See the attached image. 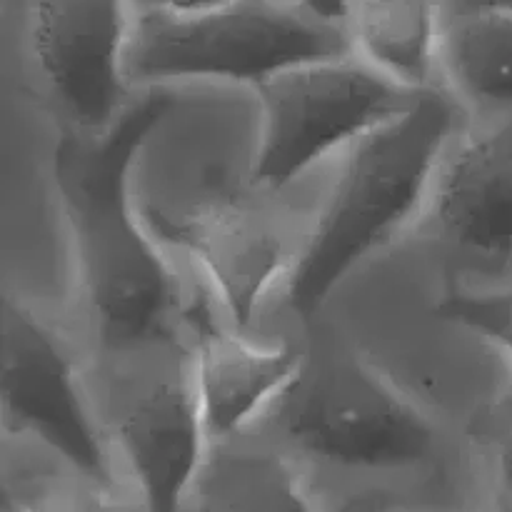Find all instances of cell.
Here are the masks:
<instances>
[{"mask_svg": "<svg viewBox=\"0 0 512 512\" xmlns=\"http://www.w3.org/2000/svg\"><path fill=\"white\" fill-rule=\"evenodd\" d=\"M170 105L148 95L100 133L63 135L53 155L80 288L105 338L120 345L168 338L178 318L173 275L128 198L135 153Z\"/></svg>", "mask_w": 512, "mask_h": 512, "instance_id": "2", "label": "cell"}, {"mask_svg": "<svg viewBox=\"0 0 512 512\" xmlns=\"http://www.w3.org/2000/svg\"><path fill=\"white\" fill-rule=\"evenodd\" d=\"M350 53L348 28L298 0H243L203 13H135L125 70L130 83L220 78L258 85L295 63Z\"/></svg>", "mask_w": 512, "mask_h": 512, "instance_id": "4", "label": "cell"}, {"mask_svg": "<svg viewBox=\"0 0 512 512\" xmlns=\"http://www.w3.org/2000/svg\"><path fill=\"white\" fill-rule=\"evenodd\" d=\"M440 65L468 103L512 108V13L475 10L445 18Z\"/></svg>", "mask_w": 512, "mask_h": 512, "instance_id": "15", "label": "cell"}, {"mask_svg": "<svg viewBox=\"0 0 512 512\" xmlns=\"http://www.w3.org/2000/svg\"><path fill=\"white\" fill-rule=\"evenodd\" d=\"M345 28L363 63L408 93L428 88L443 50V0H350Z\"/></svg>", "mask_w": 512, "mask_h": 512, "instance_id": "13", "label": "cell"}, {"mask_svg": "<svg viewBox=\"0 0 512 512\" xmlns=\"http://www.w3.org/2000/svg\"><path fill=\"white\" fill-rule=\"evenodd\" d=\"M440 315L483 335L512 365V283L460 288L440 303Z\"/></svg>", "mask_w": 512, "mask_h": 512, "instance_id": "18", "label": "cell"}, {"mask_svg": "<svg viewBox=\"0 0 512 512\" xmlns=\"http://www.w3.org/2000/svg\"><path fill=\"white\" fill-rule=\"evenodd\" d=\"M20 45L73 133H100L125 113L130 0H8Z\"/></svg>", "mask_w": 512, "mask_h": 512, "instance_id": "6", "label": "cell"}, {"mask_svg": "<svg viewBox=\"0 0 512 512\" xmlns=\"http://www.w3.org/2000/svg\"><path fill=\"white\" fill-rule=\"evenodd\" d=\"M455 120L453 100L423 90L350 145L308 243L288 268L293 313L310 318L355 265L423 210Z\"/></svg>", "mask_w": 512, "mask_h": 512, "instance_id": "3", "label": "cell"}, {"mask_svg": "<svg viewBox=\"0 0 512 512\" xmlns=\"http://www.w3.org/2000/svg\"><path fill=\"white\" fill-rule=\"evenodd\" d=\"M423 210L445 240L512 265V118L448 145Z\"/></svg>", "mask_w": 512, "mask_h": 512, "instance_id": "9", "label": "cell"}, {"mask_svg": "<svg viewBox=\"0 0 512 512\" xmlns=\"http://www.w3.org/2000/svg\"><path fill=\"white\" fill-rule=\"evenodd\" d=\"M180 512H323L303 465L260 430L208 445Z\"/></svg>", "mask_w": 512, "mask_h": 512, "instance_id": "12", "label": "cell"}, {"mask_svg": "<svg viewBox=\"0 0 512 512\" xmlns=\"http://www.w3.org/2000/svg\"><path fill=\"white\" fill-rule=\"evenodd\" d=\"M155 233L198 263L225 313L238 328L253 320L285 268L283 238L258 210L215 203L173 220L153 213Z\"/></svg>", "mask_w": 512, "mask_h": 512, "instance_id": "10", "label": "cell"}, {"mask_svg": "<svg viewBox=\"0 0 512 512\" xmlns=\"http://www.w3.org/2000/svg\"><path fill=\"white\" fill-rule=\"evenodd\" d=\"M348 3H350V0H348Z\"/></svg>", "mask_w": 512, "mask_h": 512, "instance_id": "23", "label": "cell"}, {"mask_svg": "<svg viewBox=\"0 0 512 512\" xmlns=\"http://www.w3.org/2000/svg\"><path fill=\"white\" fill-rule=\"evenodd\" d=\"M465 453L495 512H512V365L488 403L470 420Z\"/></svg>", "mask_w": 512, "mask_h": 512, "instance_id": "16", "label": "cell"}, {"mask_svg": "<svg viewBox=\"0 0 512 512\" xmlns=\"http://www.w3.org/2000/svg\"><path fill=\"white\" fill-rule=\"evenodd\" d=\"M260 430L288 450L320 498L473 475L423 408L355 355L305 360Z\"/></svg>", "mask_w": 512, "mask_h": 512, "instance_id": "1", "label": "cell"}, {"mask_svg": "<svg viewBox=\"0 0 512 512\" xmlns=\"http://www.w3.org/2000/svg\"><path fill=\"white\" fill-rule=\"evenodd\" d=\"M3 503L18 512H123L103 475L28 438H5Z\"/></svg>", "mask_w": 512, "mask_h": 512, "instance_id": "14", "label": "cell"}, {"mask_svg": "<svg viewBox=\"0 0 512 512\" xmlns=\"http://www.w3.org/2000/svg\"><path fill=\"white\" fill-rule=\"evenodd\" d=\"M443 8L445 18L475 13V10H503V13H512V0H443Z\"/></svg>", "mask_w": 512, "mask_h": 512, "instance_id": "20", "label": "cell"}, {"mask_svg": "<svg viewBox=\"0 0 512 512\" xmlns=\"http://www.w3.org/2000/svg\"><path fill=\"white\" fill-rule=\"evenodd\" d=\"M260 135L253 183L285 188L320 158L348 148L410 103L355 53L295 63L255 85Z\"/></svg>", "mask_w": 512, "mask_h": 512, "instance_id": "5", "label": "cell"}, {"mask_svg": "<svg viewBox=\"0 0 512 512\" xmlns=\"http://www.w3.org/2000/svg\"><path fill=\"white\" fill-rule=\"evenodd\" d=\"M0 403L5 438L38 440L110 480L103 430L80 395L68 353L35 310L10 298L3 305Z\"/></svg>", "mask_w": 512, "mask_h": 512, "instance_id": "8", "label": "cell"}, {"mask_svg": "<svg viewBox=\"0 0 512 512\" xmlns=\"http://www.w3.org/2000/svg\"><path fill=\"white\" fill-rule=\"evenodd\" d=\"M323 512H495L475 475L320 498Z\"/></svg>", "mask_w": 512, "mask_h": 512, "instance_id": "17", "label": "cell"}, {"mask_svg": "<svg viewBox=\"0 0 512 512\" xmlns=\"http://www.w3.org/2000/svg\"><path fill=\"white\" fill-rule=\"evenodd\" d=\"M123 512H130V510H123Z\"/></svg>", "mask_w": 512, "mask_h": 512, "instance_id": "22", "label": "cell"}, {"mask_svg": "<svg viewBox=\"0 0 512 512\" xmlns=\"http://www.w3.org/2000/svg\"><path fill=\"white\" fill-rule=\"evenodd\" d=\"M193 370L210 443L255 428L293 383L303 355L288 345H258L200 318Z\"/></svg>", "mask_w": 512, "mask_h": 512, "instance_id": "11", "label": "cell"}, {"mask_svg": "<svg viewBox=\"0 0 512 512\" xmlns=\"http://www.w3.org/2000/svg\"><path fill=\"white\" fill-rule=\"evenodd\" d=\"M110 480L130 512H180L208 453V428L195 388L193 353L183 368L128 385L100 420Z\"/></svg>", "mask_w": 512, "mask_h": 512, "instance_id": "7", "label": "cell"}, {"mask_svg": "<svg viewBox=\"0 0 512 512\" xmlns=\"http://www.w3.org/2000/svg\"><path fill=\"white\" fill-rule=\"evenodd\" d=\"M298 3H303L305 8L318 13L320 18L333 20V23H343V25H345V18H348V8H350L348 0H298Z\"/></svg>", "mask_w": 512, "mask_h": 512, "instance_id": "21", "label": "cell"}, {"mask_svg": "<svg viewBox=\"0 0 512 512\" xmlns=\"http://www.w3.org/2000/svg\"><path fill=\"white\" fill-rule=\"evenodd\" d=\"M230 3H243V0H130L133 13H203V10L223 8Z\"/></svg>", "mask_w": 512, "mask_h": 512, "instance_id": "19", "label": "cell"}]
</instances>
